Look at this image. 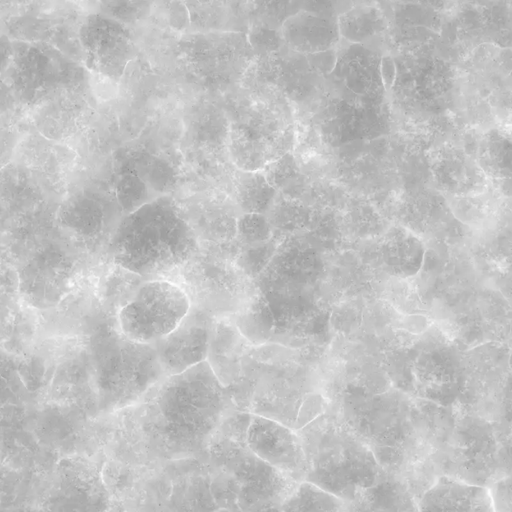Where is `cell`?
<instances>
[{"instance_id":"cell-10","label":"cell","mask_w":512,"mask_h":512,"mask_svg":"<svg viewBox=\"0 0 512 512\" xmlns=\"http://www.w3.org/2000/svg\"><path fill=\"white\" fill-rule=\"evenodd\" d=\"M392 218L422 239L443 243L459 239L466 227L453 216L446 197L427 185L403 191L391 209Z\"/></svg>"},{"instance_id":"cell-24","label":"cell","mask_w":512,"mask_h":512,"mask_svg":"<svg viewBox=\"0 0 512 512\" xmlns=\"http://www.w3.org/2000/svg\"><path fill=\"white\" fill-rule=\"evenodd\" d=\"M348 503L320 486L302 480L282 503V511H343Z\"/></svg>"},{"instance_id":"cell-6","label":"cell","mask_w":512,"mask_h":512,"mask_svg":"<svg viewBox=\"0 0 512 512\" xmlns=\"http://www.w3.org/2000/svg\"><path fill=\"white\" fill-rule=\"evenodd\" d=\"M13 58L2 76L21 107L35 109L68 93L82 92L86 70L42 41L13 40Z\"/></svg>"},{"instance_id":"cell-7","label":"cell","mask_w":512,"mask_h":512,"mask_svg":"<svg viewBox=\"0 0 512 512\" xmlns=\"http://www.w3.org/2000/svg\"><path fill=\"white\" fill-rule=\"evenodd\" d=\"M187 291L167 279L144 280L117 314L118 329L128 339L154 344L171 333L191 309Z\"/></svg>"},{"instance_id":"cell-34","label":"cell","mask_w":512,"mask_h":512,"mask_svg":"<svg viewBox=\"0 0 512 512\" xmlns=\"http://www.w3.org/2000/svg\"><path fill=\"white\" fill-rule=\"evenodd\" d=\"M13 43L7 37H0V77L4 75L13 58Z\"/></svg>"},{"instance_id":"cell-32","label":"cell","mask_w":512,"mask_h":512,"mask_svg":"<svg viewBox=\"0 0 512 512\" xmlns=\"http://www.w3.org/2000/svg\"><path fill=\"white\" fill-rule=\"evenodd\" d=\"M9 280H17V274L0 239V289L6 288Z\"/></svg>"},{"instance_id":"cell-20","label":"cell","mask_w":512,"mask_h":512,"mask_svg":"<svg viewBox=\"0 0 512 512\" xmlns=\"http://www.w3.org/2000/svg\"><path fill=\"white\" fill-rule=\"evenodd\" d=\"M340 225L345 240L366 241L380 237L390 223L371 201L350 193L340 211Z\"/></svg>"},{"instance_id":"cell-2","label":"cell","mask_w":512,"mask_h":512,"mask_svg":"<svg viewBox=\"0 0 512 512\" xmlns=\"http://www.w3.org/2000/svg\"><path fill=\"white\" fill-rule=\"evenodd\" d=\"M197 249L198 238L180 205L165 196L124 215L109 242L114 264L144 278L181 268Z\"/></svg>"},{"instance_id":"cell-21","label":"cell","mask_w":512,"mask_h":512,"mask_svg":"<svg viewBox=\"0 0 512 512\" xmlns=\"http://www.w3.org/2000/svg\"><path fill=\"white\" fill-rule=\"evenodd\" d=\"M475 160L490 182L510 180L511 141L509 134L498 128L480 133Z\"/></svg>"},{"instance_id":"cell-3","label":"cell","mask_w":512,"mask_h":512,"mask_svg":"<svg viewBox=\"0 0 512 512\" xmlns=\"http://www.w3.org/2000/svg\"><path fill=\"white\" fill-rule=\"evenodd\" d=\"M298 430L307 463L304 480L348 504L376 482L379 467L373 453L345 425L321 417Z\"/></svg>"},{"instance_id":"cell-11","label":"cell","mask_w":512,"mask_h":512,"mask_svg":"<svg viewBox=\"0 0 512 512\" xmlns=\"http://www.w3.org/2000/svg\"><path fill=\"white\" fill-rule=\"evenodd\" d=\"M245 444L260 460L300 482L307 463L300 435L290 426L257 413H251L244 432Z\"/></svg>"},{"instance_id":"cell-27","label":"cell","mask_w":512,"mask_h":512,"mask_svg":"<svg viewBox=\"0 0 512 512\" xmlns=\"http://www.w3.org/2000/svg\"><path fill=\"white\" fill-rule=\"evenodd\" d=\"M235 238L243 246L264 243L273 238V227L266 214L241 213L236 220Z\"/></svg>"},{"instance_id":"cell-5","label":"cell","mask_w":512,"mask_h":512,"mask_svg":"<svg viewBox=\"0 0 512 512\" xmlns=\"http://www.w3.org/2000/svg\"><path fill=\"white\" fill-rule=\"evenodd\" d=\"M94 370L99 407L106 411L139 403L165 378L154 344L132 341L119 329L95 343Z\"/></svg>"},{"instance_id":"cell-31","label":"cell","mask_w":512,"mask_h":512,"mask_svg":"<svg viewBox=\"0 0 512 512\" xmlns=\"http://www.w3.org/2000/svg\"><path fill=\"white\" fill-rule=\"evenodd\" d=\"M16 145V131L11 126H0V171L12 160Z\"/></svg>"},{"instance_id":"cell-14","label":"cell","mask_w":512,"mask_h":512,"mask_svg":"<svg viewBox=\"0 0 512 512\" xmlns=\"http://www.w3.org/2000/svg\"><path fill=\"white\" fill-rule=\"evenodd\" d=\"M422 238L408 228L394 223L365 251L368 264L389 277L408 279L422 269L425 257Z\"/></svg>"},{"instance_id":"cell-8","label":"cell","mask_w":512,"mask_h":512,"mask_svg":"<svg viewBox=\"0 0 512 512\" xmlns=\"http://www.w3.org/2000/svg\"><path fill=\"white\" fill-rule=\"evenodd\" d=\"M295 142L291 116L270 109H254L231 121L228 151L240 170L261 171L290 152Z\"/></svg>"},{"instance_id":"cell-12","label":"cell","mask_w":512,"mask_h":512,"mask_svg":"<svg viewBox=\"0 0 512 512\" xmlns=\"http://www.w3.org/2000/svg\"><path fill=\"white\" fill-rule=\"evenodd\" d=\"M212 316L191 306L182 322L154 343L164 376L181 373L208 358Z\"/></svg>"},{"instance_id":"cell-9","label":"cell","mask_w":512,"mask_h":512,"mask_svg":"<svg viewBox=\"0 0 512 512\" xmlns=\"http://www.w3.org/2000/svg\"><path fill=\"white\" fill-rule=\"evenodd\" d=\"M78 40L86 68L114 82L121 79L138 52L131 31L120 21L99 13L82 20Z\"/></svg>"},{"instance_id":"cell-19","label":"cell","mask_w":512,"mask_h":512,"mask_svg":"<svg viewBox=\"0 0 512 512\" xmlns=\"http://www.w3.org/2000/svg\"><path fill=\"white\" fill-rule=\"evenodd\" d=\"M80 96L81 92L68 93L33 109L32 122L35 130L60 143L73 137L80 129Z\"/></svg>"},{"instance_id":"cell-25","label":"cell","mask_w":512,"mask_h":512,"mask_svg":"<svg viewBox=\"0 0 512 512\" xmlns=\"http://www.w3.org/2000/svg\"><path fill=\"white\" fill-rule=\"evenodd\" d=\"M115 196L124 215L135 211L155 198L151 197L147 182L134 172H125L118 178L115 185Z\"/></svg>"},{"instance_id":"cell-23","label":"cell","mask_w":512,"mask_h":512,"mask_svg":"<svg viewBox=\"0 0 512 512\" xmlns=\"http://www.w3.org/2000/svg\"><path fill=\"white\" fill-rule=\"evenodd\" d=\"M233 190L235 205L242 213L266 214L277 196V190L262 171L238 169L233 178Z\"/></svg>"},{"instance_id":"cell-28","label":"cell","mask_w":512,"mask_h":512,"mask_svg":"<svg viewBox=\"0 0 512 512\" xmlns=\"http://www.w3.org/2000/svg\"><path fill=\"white\" fill-rule=\"evenodd\" d=\"M236 263L240 270L248 277L254 278L267 267L278 247L277 242L272 238L267 242L243 246Z\"/></svg>"},{"instance_id":"cell-29","label":"cell","mask_w":512,"mask_h":512,"mask_svg":"<svg viewBox=\"0 0 512 512\" xmlns=\"http://www.w3.org/2000/svg\"><path fill=\"white\" fill-rule=\"evenodd\" d=\"M18 103L12 89L0 77V126H9V121L17 112Z\"/></svg>"},{"instance_id":"cell-30","label":"cell","mask_w":512,"mask_h":512,"mask_svg":"<svg viewBox=\"0 0 512 512\" xmlns=\"http://www.w3.org/2000/svg\"><path fill=\"white\" fill-rule=\"evenodd\" d=\"M490 491L493 508L498 511H511L510 477L502 478L494 483Z\"/></svg>"},{"instance_id":"cell-18","label":"cell","mask_w":512,"mask_h":512,"mask_svg":"<svg viewBox=\"0 0 512 512\" xmlns=\"http://www.w3.org/2000/svg\"><path fill=\"white\" fill-rule=\"evenodd\" d=\"M491 184L483 192L465 196H445L453 216L468 228L494 229L505 219V198Z\"/></svg>"},{"instance_id":"cell-22","label":"cell","mask_w":512,"mask_h":512,"mask_svg":"<svg viewBox=\"0 0 512 512\" xmlns=\"http://www.w3.org/2000/svg\"><path fill=\"white\" fill-rule=\"evenodd\" d=\"M208 201V205L198 208L201 212L183 213L197 238L209 241L231 240L235 238L236 220L232 204ZM182 211V210H181Z\"/></svg>"},{"instance_id":"cell-33","label":"cell","mask_w":512,"mask_h":512,"mask_svg":"<svg viewBox=\"0 0 512 512\" xmlns=\"http://www.w3.org/2000/svg\"><path fill=\"white\" fill-rule=\"evenodd\" d=\"M381 77L384 90L390 91L393 88L396 77L395 64L390 56L383 57L381 61Z\"/></svg>"},{"instance_id":"cell-35","label":"cell","mask_w":512,"mask_h":512,"mask_svg":"<svg viewBox=\"0 0 512 512\" xmlns=\"http://www.w3.org/2000/svg\"><path fill=\"white\" fill-rule=\"evenodd\" d=\"M264 2H269V4H276V5H283L285 6L286 3L289 1V0H263Z\"/></svg>"},{"instance_id":"cell-1","label":"cell","mask_w":512,"mask_h":512,"mask_svg":"<svg viewBox=\"0 0 512 512\" xmlns=\"http://www.w3.org/2000/svg\"><path fill=\"white\" fill-rule=\"evenodd\" d=\"M144 399L148 433L171 457L188 456L206 447L230 400L208 360L163 378Z\"/></svg>"},{"instance_id":"cell-13","label":"cell","mask_w":512,"mask_h":512,"mask_svg":"<svg viewBox=\"0 0 512 512\" xmlns=\"http://www.w3.org/2000/svg\"><path fill=\"white\" fill-rule=\"evenodd\" d=\"M428 161L432 182L444 196L478 194L491 184L475 158L456 142L435 147Z\"/></svg>"},{"instance_id":"cell-4","label":"cell","mask_w":512,"mask_h":512,"mask_svg":"<svg viewBox=\"0 0 512 512\" xmlns=\"http://www.w3.org/2000/svg\"><path fill=\"white\" fill-rule=\"evenodd\" d=\"M77 249L56 222L6 249L19 294L28 305L52 308L70 293L78 269Z\"/></svg>"},{"instance_id":"cell-15","label":"cell","mask_w":512,"mask_h":512,"mask_svg":"<svg viewBox=\"0 0 512 512\" xmlns=\"http://www.w3.org/2000/svg\"><path fill=\"white\" fill-rule=\"evenodd\" d=\"M106 222V209L99 194L86 188L63 198L56 210L58 227L77 246L97 240Z\"/></svg>"},{"instance_id":"cell-26","label":"cell","mask_w":512,"mask_h":512,"mask_svg":"<svg viewBox=\"0 0 512 512\" xmlns=\"http://www.w3.org/2000/svg\"><path fill=\"white\" fill-rule=\"evenodd\" d=\"M261 171L277 191L288 190L294 185L304 187V176L291 152L270 162Z\"/></svg>"},{"instance_id":"cell-16","label":"cell","mask_w":512,"mask_h":512,"mask_svg":"<svg viewBox=\"0 0 512 512\" xmlns=\"http://www.w3.org/2000/svg\"><path fill=\"white\" fill-rule=\"evenodd\" d=\"M74 159L73 151L37 131L17 142L12 160L29 170L49 191L56 194L57 177Z\"/></svg>"},{"instance_id":"cell-17","label":"cell","mask_w":512,"mask_h":512,"mask_svg":"<svg viewBox=\"0 0 512 512\" xmlns=\"http://www.w3.org/2000/svg\"><path fill=\"white\" fill-rule=\"evenodd\" d=\"M420 510L494 511L489 489L447 476L439 477L421 497Z\"/></svg>"}]
</instances>
